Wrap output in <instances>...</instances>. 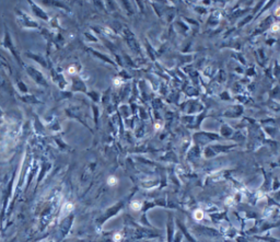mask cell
<instances>
[{
    "label": "cell",
    "mask_w": 280,
    "mask_h": 242,
    "mask_svg": "<svg viewBox=\"0 0 280 242\" xmlns=\"http://www.w3.org/2000/svg\"><path fill=\"white\" fill-rule=\"evenodd\" d=\"M194 215H195V218H196L197 220H200V219L204 218V212H202L201 210H196Z\"/></svg>",
    "instance_id": "3957f363"
},
{
    "label": "cell",
    "mask_w": 280,
    "mask_h": 242,
    "mask_svg": "<svg viewBox=\"0 0 280 242\" xmlns=\"http://www.w3.org/2000/svg\"><path fill=\"white\" fill-rule=\"evenodd\" d=\"M68 72H69V73H75L76 72V68L75 67H70L69 69H68Z\"/></svg>",
    "instance_id": "5b68a950"
},
{
    "label": "cell",
    "mask_w": 280,
    "mask_h": 242,
    "mask_svg": "<svg viewBox=\"0 0 280 242\" xmlns=\"http://www.w3.org/2000/svg\"><path fill=\"white\" fill-rule=\"evenodd\" d=\"M279 30V25H274L273 26V31L274 32H276V31H278Z\"/></svg>",
    "instance_id": "ba28073f"
},
{
    "label": "cell",
    "mask_w": 280,
    "mask_h": 242,
    "mask_svg": "<svg viewBox=\"0 0 280 242\" xmlns=\"http://www.w3.org/2000/svg\"><path fill=\"white\" fill-rule=\"evenodd\" d=\"M155 128L159 129V128H160V125H159V124H157V125H155Z\"/></svg>",
    "instance_id": "9c48e42d"
},
{
    "label": "cell",
    "mask_w": 280,
    "mask_h": 242,
    "mask_svg": "<svg viewBox=\"0 0 280 242\" xmlns=\"http://www.w3.org/2000/svg\"><path fill=\"white\" fill-rule=\"evenodd\" d=\"M120 238H121L120 235H115V236H114V240H115V241H117V242L120 240Z\"/></svg>",
    "instance_id": "8992f818"
},
{
    "label": "cell",
    "mask_w": 280,
    "mask_h": 242,
    "mask_svg": "<svg viewBox=\"0 0 280 242\" xmlns=\"http://www.w3.org/2000/svg\"><path fill=\"white\" fill-rule=\"evenodd\" d=\"M117 179H116L115 176H110L108 177V180H107V184L108 185H111V186H114V185H116L117 184Z\"/></svg>",
    "instance_id": "7a4b0ae2"
},
{
    "label": "cell",
    "mask_w": 280,
    "mask_h": 242,
    "mask_svg": "<svg viewBox=\"0 0 280 242\" xmlns=\"http://www.w3.org/2000/svg\"><path fill=\"white\" fill-rule=\"evenodd\" d=\"M130 208L133 209V210H140V209H141V203H140V202H138V201H136V202H133V203L130 204Z\"/></svg>",
    "instance_id": "6da1fadb"
},
{
    "label": "cell",
    "mask_w": 280,
    "mask_h": 242,
    "mask_svg": "<svg viewBox=\"0 0 280 242\" xmlns=\"http://www.w3.org/2000/svg\"><path fill=\"white\" fill-rule=\"evenodd\" d=\"M275 13H276L277 17H280V7H279V8H277L276 11H275Z\"/></svg>",
    "instance_id": "52a82bcc"
},
{
    "label": "cell",
    "mask_w": 280,
    "mask_h": 242,
    "mask_svg": "<svg viewBox=\"0 0 280 242\" xmlns=\"http://www.w3.org/2000/svg\"><path fill=\"white\" fill-rule=\"evenodd\" d=\"M121 82H123V80H121L120 78H116L115 80H114V84H115L116 87H117V86H120Z\"/></svg>",
    "instance_id": "277c9868"
}]
</instances>
